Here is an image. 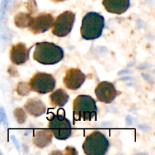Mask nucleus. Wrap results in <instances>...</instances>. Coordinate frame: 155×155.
I'll list each match as a JSON object with an SVG mask.
<instances>
[{"label": "nucleus", "instance_id": "nucleus-1", "mask_svg": "<svg viewBox=\"0 0 155 155\" xmlns=\"http://www.w3.org/2000/svg\"><path fill=\"white\" fill-rule=\"evenodd\" d=\"M35 46L33 59L41 64H55L64 58V50L52 42H38Z\"/></svg>", "mask_w": 155, "mask_h": 155}, {"label": "nucleus", "instance_id": "nucleus-2", "mask_svg": "<svg viewBox=\"0 0 155 155\" xmlns=\"http://www.w3.org/2000/svg\"><path fill=\"white\" fill-rule=\"evenodd\" d=\"M104 27V18L97 12H89L82 21L80 33L83 39L86 40H94L102 34Z\"/></svg>", "mask_w": 155, "mask_h": 155}, {"label": "nucleus", "instance_id": "nucleus-3", "mask_svg": "<svg viewBox=\"0 0 155 155\" xmlns=\"http://www.w3.org/2000/svg\"><path fill=\"white\" fill-rule=\"evenodd\" d=\"M73 111L74 121L92 120L98 112L96 101L89 95H78L73 102Z\"/></svg>", "mask_w": 155, "mask_h": 155}, {"label": "nucleus", "instance_id": "nucleus-4", "mask_svg": "<svg viewBox=\"0 0 155 155\" xmlns=\"http://www.w3.org/2000/svg\"><path fill=\"white\" fill-rule=\"evenodd\" d=\"M109 145L107 137L101 132L95 131L86 138L83 149L87 155H104L107 153Z\"/></svg>", "mask_w": 155, "mask_h": 155}, {"label": "nucleus", "instance_id": "nucleus-5", "mask_svg": "<svg viewBox=\"0 0 155 155\" xmlns=\"http://www.w3.org/2000/svg\"><path fill=\"white\" fill-rule=\"evenodd\" d=\"M48 128L52 135L58 140H66L72 134L71 124L65 117V112L57 114H51L48 117Z\"/></svg>", "mask_w": 155, "mask_h": 155}, {"label": "nucleus", "instance_id": "nucleus-6", "mask_svg": "<svg viewBox=\"0 0 155 155\" xmlns=\"http://www.w3.org/2000/svg\"><path fill=\"white\" fill-rule=\"evenodd\" d=\"M28 84L31 91L44 95L54 90L56 80L51 74L39 72L30 79Z\"/></svg>", "mask_w": 155, "mask_h": 155}, {"label": "nucleus", "instance_id": "nucleus-7", "mask_svg": "<svg viewBox=\"0 0 155 155\" xmlns=\"http://www.w3.org/2000/svg\"><path fill=\"white\" fill-rule=\"evenodd\" d=\"M75 14L66 11L56 18L52 26V33L58 37H64L71 32L75 21Z\"/></svg>", "mask_w": 155, "mask_h": 155}, {"label": "nucleus", "instance_id": "nucleus-8", "mask_svg": "<svg viewBox=\"0 0 155 155\" xmlns=\"http://www.w3.org/2000/svg\"><path fill=\"white\" fill-rule=\"evenodd\" d=\"M54 21V18L51 14L42 12L32 18L28 28L33 34L43 33L52 27Z\"/></svg>", "mask_w": 155, "mask_h": 155}, {"label": "nucleus", "instance_id": "nucleus-9", "mask_svg": "<svg viewBox=\"0 0 155 155\" xmlns=\"http://www.w3.org/2000/svg\"><path fill=\"white\" fill-rule=\"evenodd\" d=\"M95 93L97 99L105 104L111 103L118 95L114 85L107 81H103L98 83L95 89Z\"/></svg>", "mask_w": 155, "mask_h": 155}, {"label": "nucleus", "instance_id": "nucleus-10", "mask_svg": "<svg viewBox=\"0 0 155 155\" xmlns=\"http://www.w3.org/2000/svg\"><path fill=\"white\" fill-rule=\"evenodd\" d=\"M86 75L78 68H71L67 71L63 82L67 89L77 90L86 80Z\"/></svg>", "mask_w": 155, "mask_h": 155}, {"label": "nucleus", "instance_id": "nucleus-11", "mask_svg": "<svg viewBox=\"0 0 155 155\" xmlns=\"http://www.w3.org/2000/svg\"><path fill=\"white\" fill-rule=\"evenodd\" d=\"M30 48L28 49L25 44L19 42L12 45L10 50V59L12 64L15 65H21L29 60Z\"/></svg>", "mask_w": 155, "mask_h": 155}, {"label": "nucleus", "instance_id": "nucleus-12", "mask_svg": "<svg viewBox=\"0 0 155 155\" xmlns=\"http://www.w3.org/2000/svg\"><path fill=\"white\" fill-rule=\"evenodd\" d=\"M102 5L106 11L116 15L125 13L130 6V0H103Z\"/></svg>", "mask_w": 155, "mask_h": 155}, {"label": "nucleus", "instance_id": "nucleus-13", "mask_svg": "<svg viewBox=\"0 0 155 155\" xmlns=\"http://www.w3.org/2000/svg\"><path fill=\"white\" fill-rule=\"evenodd\" d=\"M24 109L31 116L38 117L46 111V107L41 100L38 98H30L24 104Z\"/></svg>", "mask_w": 155, "mask_h": 155}, {"label": "nucleus", "instance_id": "nucleus-14", "mask_svg": "<svg viewBox=\"0 0 155 155\" xmlns=\"http://www.w3.org/2000/svg\"><path fill=\"white\" fill-rule=\"evenodd\" d=\"M52 136V133L48 130H36L33 136V142L38 148H45L51 143Z\"/></svg>", "mask_w": 155, "mask_h": 155}, {"label": "nucleus", "instance_id": "nucleus-15", "mask_svg": "<svg viewBox=\"0 0 155 155\" xmlns=\"http://www.w3.org/2000/svg\"><path fill=\"white\" fill-rule=\"evenodd\" d=\"M69 95L65 90L58 89L49 95L50 104L53 107H63L68 103Z\"/></svg>", "mask_w": 155, "mask_h": 155}, {"label": "nucleus", "instance_id": "nucleus-16", "mask_svg": "<svg viewBox=\"0 0 155 155\" xmlns=\"http://www.w3.org/2000/svg\"><path fill=\"white\" fill-rule=\"evenodd\" d=\"M32 18L33 16L30 12H20L15 17V24L19 28H27L29 27Z\"/></svg>", "mask_w": 155, "mask_h": 155}, {"label": "nucleus", "instance_id": "nucleus-17", "mask_svg": "<svg viewBox=\"0 0 155 155\" xmlns=\"http://www.w3.org/2000/svg\"><path fill=\"white\" fill-rule=\"evenodd\" d=\"M16 90L17 92H18L20 95L25 96V95H27L30 93L31 89H30V86H29L28 83H24V82H20L18 84V86H17Z\"/></svg>", "mask_w": 155, "mask_h": 155}, {"label": "nucleus", "instance_id": "nucleus-18", "mask_svg": "<svg viewBox=\"0 0 155 155\" xmlns=\"http://www.w3.org/2000/svg\"><path fill=\"white\" fill-rule=\"evenodd\" d=\"M15 116L19 124H24L27 119V114L22 108H17L15 110Z\"/></svg>", "mask_w": 155, "mask_h": 155}, {"label": "nucleus", "instance_id": "nucleus-19", "mask_svg": "<svg viewBox=\"0 0 155 155\" xmlns=\"http://www.w3.org/2000/svg\"><path fill=\"white\" fill-rule=\"evenodd\" d=\"M1 113H0V114H1V119L3 120V123H4L5 124V126L7 127L8 125V123H7V119H6V117H5V112L3 111L2 110H1Z\"/></svg>", "mask_w": 155, "mask_h": 155}, {"label": "nucleus", "instance_id": "nucleus-20", "mask_svg": "<svg viewBox=\"0 0 155 155\" xmlns=\"http://www.w3.org/2000/svg\"><path fill=\"white\" fill-rule=\"evenodd\" d=\"M12 140H13L14 142H15V145L17 146V148H18V149L19 150V145H18V142H17V141H15V136H12Z\"/></svg>", "mask_w": 155, "mask_h": 155}, {"label": "nucleus", "instance_id": "nucleus-21", "mask_svg": "<svg viewBox=\"0 0 155 155\" xmlns=\"http://www.w3.org/2000/svg\"><path fill=\"white\" fill-rule=\"evenodd\" d=\"M54 2H64V0H52Z\"/></svg>", "mask_w": 155, "mask_h": 155}, {"label": "nucleus", "instance_id": "nucleus-22", "mask_svg": "<svg viewBox=\"0 0 155 155\" xmlns=\"http://www.w3.org/2000/svg\"><path fill=\"white\" fill-rule=\"evenodd\" d=\"M1 120H2V119H1V114H0V123H1Z\"/></svg>", "mask_w": 155, "mask_h": 155}]
</instances>
